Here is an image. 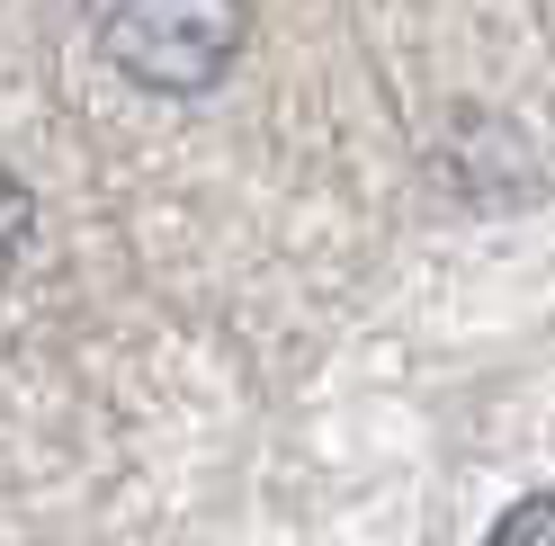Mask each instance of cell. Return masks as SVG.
I'll return each instance as SVG.
<instances>
[{"label": "cell", "instance_id": "6da1fadb", "mask_svg": "<svg viewBox=\"0 0 555 546\" xmlns=\"http://www.w3.org/2000/svg\"><path fill=\"white\" fill-rule=\"evenodd\" d=\"M90 27H99V54L134 90L189 99L233 73L242 37H251V10L242 0H90Z\"/></svg>", "mask_w": 555, "mask_h": 546}, {"label": "cell", "instance_id": "7a4b0ae2", "mask_svg": "<svg viewBox=\"0 0 555 546\" xmlns=\"http://www.w3.org/2000/svg\"><path fill=\"white\" fill-rule=\"evenodd\" d=\"M483 546H555V493L511 502L502 520H493V537H483Z\"/></svg>", "mask_w": 555, "mask_h": 546}, {"label": "cell", "instance_id": "3957f363", "mask_svg": "<svg viewBox=\"0 0 555 546\" xmlns=\"http://www.w3.org/2000/svg\"><path fill=\"white\" fill-rule=\"evenodd\" d=\"M27 233H37V207H27V188L10 180V170H0V269H18Z\"/></svg>", "mask_w": 555, "mask_h": 546}]
</instances>
